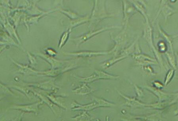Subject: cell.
<instances>
[{
  "label": "cell",
  "mask_w": 178,
  "mask_h": 121,
  "mask_svg": "<svg viewBox=\"0 0 178 121\" xmlns=\"http://www.w3.org/2000/svg\"><path fill=\"white\" fill-rule=\"evenodd\" d=\"M117 78H118V77L111 75V74H108V73L100 71V70H96L95 73H94L89 77L86 79V81L91 82V81L100 79H116Z\"/></svg>",
  "instance_id": "6da1fadb"
},
{
  "label": "cell",
  "mask_w": 178,
  "mask_h": 121,
  "mask_svg": "<svg viewBox=\"0 0 178 121\" xmlns=\"http://www.w3.org/2000/svg\"><path fill=\"white\" fill-rule=\"evenodd\" d=\"M150 90H152L153 92H154V93H155L157 97H159V98L160 100L166 99L168 97L167 94L164 93L159 90H156V89H150Z\"/></svg>",
  "instance_id": "7a4b0ae2"
},
{
  "label": "cell",
  "mask_w": 178,
  "mask_h": 121,
  "mask_svg": "<svg viewBox=\"0 0 178 121\" xmlns=\"http://www.w3.org/2000/svg\"><path fill=\"white\" fill-rule=\"evenodd\" d=\"M128 102V105H130L131 106H144V104L141 103L139 102V101L137 100H135V99H129L128 98H127Z\"/></svg>",
  "instance_id": "3957f363"
},
{
  "label": "cell",
  "mask_w": 178,
  "mask_h": 121,
  "mask_svg": "<svg viewBox=\"0 0 178 121\" xmlns=\"http://www.w3.org/2000/svg\"><path fill=\"white\" fill-rule=\"evenodd\" d=\"M135 89L136 91H137V93H138V95H139V97L142 96L143 95V92H142L140 90V89H139L137 87H135Z\"/></svg>",
  "instance_id": "277c9868"
},
{
  "label": "cell",
  "mask_w": 178,
  "mask_h": 121,
  "mask_svg": "<svg viewBox=\"0 0 178 121\" xmlns=\"http://www.w3.org/2000/svg\"><path fill=\"white\" fill-rule=\"evenodd\" d=\"M155 86L156 87L158 88H160L162 87V85L159 82H156L155 83Z\"/></svg>",
  "instance_id": "5b68a950"
},
{
  "label": "cell",
  "mask_w": 178,
  "mask_h": 121,
  "mask_svg": "<svg viewBox=\"0 0 178 121\" xmlns=\"http://www.w3.org/2000/svg\"><path fill=\"white\" fill-rule=\"evenodd\" d=\"M178 99V93L176 94V98H175V100H177Z\"/></svg>",
  "instance_id": "8992f818"
}]
</instances>
